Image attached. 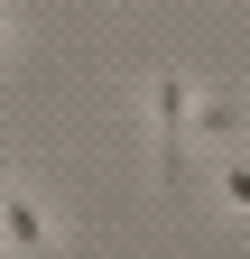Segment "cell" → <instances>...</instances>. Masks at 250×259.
<instances>
[{"instance_id": "6da1fadb", "label": "cell", "mask_w": 250, "mask_h": 259, "mask_svg": "<svg viewBox=\"0 0 250 259\" xmlns=\"http://www.w3.org/2000/svg\"><path fill=\"white\" fill-rule=\"evenodd\" d=\"M148 111H158V185L185 194V74H176V65L148 83Z\"/></svg>"}, {"instance_id": "7a4b0ae2", "label": "cell", "mask_w": 250, "mask_h": 259, "mask_svg": "<svg viewBox=\"0 0 250 259\" xmlns=\"http://www.w3.org/2000/svg\"><path fill=\"white\" fill-rule=\"evenodd\" d=\"M10 250H19V259H47V250H56V222L0 176V259H10Z\"/></svg>"}, {"instance_id": "3957f363", "label": "cell", "mask_w": 250, "mask_h": 259, "mask_svg": "<svg viewBox=\"0 0 250 259\" xmlns=\"http://www.w3.org/2000/svg\"><path fill=\"white\" fill-rule=\"evenodd\" d=\"M0 37H10V10H0Z\"/></svg>"}]
</instances>
